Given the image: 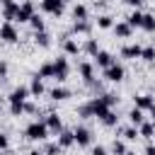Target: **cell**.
Wrapping results in <instances>:
<instances>
[{"label": "cell", "instance_id": "6da1fadb", "mask_svg": "<svg viewBox=\"0 0 155 155\" xmlns=\"http://www.w3.org/2000/svg\"><path fill=\"white\" fill-rule=\"evenodd\" d=\"M48 136H51V133H48V128H46L44 119H36V121H31V124L24 128V138H27V140H34V143L46 140Z\"/></svg>", "mask_w": 155, "mask_h": 155}, {"label": "cell", "instance_id": "7a4b0ae2", "mask_svg": "<svg viewBox=\"0 0 155 155\" xmlns=\"http://www.w3.org/2000/svg\"><path fill=\"white\" fill-rule=\"evenodd\" d=\"M70 75V63H68V56H58L53 61V80L56 85H63Z\"/></svg>", "mask_w": 155, "mask_h": 155}, {"label": "cell", "instance_id": "3957f363", "mask_svg": "<svg viewBox=\"0 0 155 155\" xmlns=\"http://www.w3.org/2000/svg\"><path fill=\"white\" fill-rule=\"evenodd\" d=\"M102 78H104L107 82H121V80L126 78V70H124V65H121V63H111L109 68H104V70H102Z\"/></svg>", "mask_w": 155, "mask_h": 155}, {"label": "cell", "instance_id": "277c9868", "mask_svg": "<svg viewBox=\"0 0 155 155\" xmlns=\"http://www.w3.org/2000/svg\"><path fill=\"white\" fill-rule=\"evenodd\" d=\"M73 138H75L78 148H90L92 145V131L87 126H75L73 128Z\"/></svg>", "mask_w": 155, "mask_h": 155}, {"label": "cell", "instance_id": "5b68a950", "mask_svg": "<svg viewBox=\"0 0 155 155\" xmlns=\"http://www.w3.org/2000/svg\"><path fill=\"white\" fill-rule=\"evenodd\" d=\"M0 41L2 44H17L19 41V31L12 22H2L0 24Z\"/></svg>", "mask_w": 155, "mask_h": 155}, {"label": "cell", "instance_id": "8992f818", "mask_svg": "<svg viewBox=\"0 0 155 155\" xmlns=\"http://www.w3.org/2000/svg\"><path fill=\"white\" fill-rule=\"evenodd\" d=\"M31 15H36V5L31 2V0H22L19 2V12H17V19L15 22H19V24H29V19H31Z\"/></svg>", "mask_w": 155, "mask_h": 155}, {"label": "cell", "instance_id": "52a82bcc", "mask_svg": "<svg viewBox=\"0 0 155 155\" xmlns=\"http://www.w3.org/2000/svg\"><path fill=\"white\" fill-rule=\"evenodd\" d=\"M29 97H31V94H29V87H27V85H17V87L7 94V104H24Z\"/></svg>", "mask_w": 155, "mask_h": 155}, {"label": "cell", "instance_id": "ba28073f", "mask_svg": "<svg viewBox=\"0 0 155 155\" xmlns=\"http://www.w3.org/2000/svg\"><path fill=\"white\" fill-rule=\"evenodd\" d=\"M41 10L51 17H61L65 10V0H41Z\"/></svg>", "mask_w": 155, "mask_h": 155}, {"label": "cell", "instance_id": "9c48e42d", "mask_svg": "<svg viewBox=\"0 0 155 155\" xmlns=\"http://www.w3.org/2000/svg\"><path fill=\"white\" fill-rule=\"evenodd\" d=\"M44 124H46L48 133H53V136H58V133L63 131V119H61L56 111H48V114L44 116Z\"/></svg>", "mask_w": 155, "mask_h": 155}, {"label": "cell", "instance_id": "30bf717a", "mask_svg": "<svg viewBox=\"0 0 155 155\" xmlns=\"http://www.w3.org/2000/svg\"><path fill=\"white\" fill-rule=\"evenodd\" d=\"M78 73H80V78H82L85 85H90L92 80H97L94 78V63H90V61H80L78 63Z\"/></svg>", "mask_w": 155, "mask_h": 155}, {"label": "cell", "instance_id": "8fae6325", "mask_svg": "<svg viewBox=\"0 0 155 155\" xmlns=\"http://www.w3.org/2000/svg\"><path fill=\"white\" fill-rule=\"evenodd\" d=\"M17 12H19V2H17V0H5V2H2V19H5V22H12V24H15Z\"/></svg>", "mask_w": 155, "mask_h": 155}, {"label": "cell", "instance_id": "7c38bea8", "mask_svg": "<svg viewBox=\"0 0 155 155\" xmlns=\"http://www.w3.org/2000/svg\"><path fill=\"white\" fill-rule=\"evenodd\" d=\"M27 87H29V94H31V97H41V94H46V92H48V90H46V85H44V78H39L36 73L31 75V82H29Z\"/></svg>", "mask_w": 155, "mask_h": 155}, {"label": "cell", "instance_id": "4fadbf2b", "mask_svg": "<svg viewBox=\"0 0 155 155\" xmlns=\"http://www.w3.org/2000/svg\"><path fill=\"white\" fill-rule=\"evenodd\" d=\"M46 94H48V97H51L53 102H65L68 97H73V92H70V90H68L65 85H56V87H51V90H48Z\"/></svg>", "mask_w": 155, "mask_h": 155}, {"label": "cell", "instance_id": "5bb4252c", "mask_svg": "<svg viewBox=\"0 0 155 155\" xmlns=\"http://www.w3.org/2000/svg\"><path fill=\"white\" fill-rule=\"evenodd\" d=\"M90 109H92V116H94V119H99V116H104V114L109 111V107H107V102H104L102 97H92V99H90Z\"/></svg>", "mask_w": 155, "mask_h": 155}, {"label": "cell", "instance_id": "9a60e30c", "mask_svg": "<svg viewBox=\"0 0 155 155\" xmlns=\"http://www.w3.org/2000/svg\"><path fill=\"white\" fill-rule=\"evenodd\" d=\"M140 51H143L140 44H126V46L121 48V58H126V61H136V58H140Z\"/></svg>", "mask_w": 155, "mask_h": 155}, {"label": "cell", "instance_id": "2e32d148", "mask_svg": "<svg viewBox=\"0 0 155 155\" xmlns=\"http://www.w3.org/2000/svg\"><path fill=\"white\" fill-rule=\"evenodd\" d=\"M153 104H155L153 94H136V97H133V107H136V109H140V111H148Z\"/></svg>", "mask_w": 155, "mask_h": 155}, {"label": "cell", "instance_id": "e0dca14e", "mask_svg": "<svg viewBox=\"0 0 155 155\" xmlns=\"http://www.w3.org/2000/svg\"><path fill=\"white\" fill-rule=\"evenodd\" d=\"M111 31H114V36H116V39H131V34H133V29H131L126 22H114Z\"/></svg>", "mask_w": 155, "mask_h": 155}, {"label": "cell", "instance_id": "ac0fdd59", "mask_svg": "<svg viewBox=\"0 0 155 155\" xmlns=\"http://www.w3.org/2000/svg\"><path fill=\"white\" fill-rule=\"evenodd\" d=\"M111 63H116V58H114L109 51H99V53L94 56V65H97V68H102V70H104V68H109Z\"/></svg>", "mask_w": 155, "mask_h": 155}, {"label": "cell", "instance_id": "d6986e66", "mask_svg": "<svg viewBox=\"0 0 155 155\" xmlns=\"http://www.w3.org/2000/svg\"><path fill=\"white\" fill-rule=\"evenodd\" d=\"M56 143H58L63 150H65V148H73V145H75V138H73V128H63V131L58 133V140H56Z\"/></svg>", "mask_w": 155, "mask_h": 155}, {"label": "cell", "instance_id": "ffe728a7", "mask_svg": "<svg viewBox=\"0 0 155 155\" xmlns=\"http://www.w3.org/2000/svg\"><path fill=\"white\" fill-rule=\"evenodd\" d=\"M63 53L65 56H78L80 53V44L70 36H63Z\"/></svg>", "mask_w": 155, "mask_h": 155}, {"label": "cell", "instance_id": "44dd1931", "mask_svg": "<svg viewBox=\"0 0 155 155\" xmlns=\"http://www.w3.org/2000/svg\"><path fill=\"white\" fill-rule=\"evenodd\" d=\"M138 136L145 138V140H153V138H155V126H153V121H143V124L138 126Z\"/></svg>", "mask_w": 155, "mask_h": 155}, {"label": "cell", "instance_id": "7402d4cb", "mask_svg": "<svg viewBox=\"0 0 155 155\" xmlns=\"http://www.w3.org/2000/svg\"><path fill=\"white\" fill-rule=\"evenodd\" d=\"M140 29H143V31H148V34H155V15H153V12H143Z\"/></svg>", "mask_w": 155, "mask_h": 155}, {"label": "cell", "instance_id": "603a6c76", "mask_svg": "<svg viewBox=\"0 0 155 155\" xmlns=\"http://www.w3.org/2000/svg\"><path fill=\"white\" fill-rule=\"evenodd\" d=\"M73 34H90L92 31V24H90V19H80V22H73V29H70Z\"/></svg>", "mask_w": 155, "mask_h": 155}, {"label": "cell", "instance_id": "cb8c5ba5", "mask_svg": "<svg viewBox=\"0 0 155 155\" xmlns=\"http://www.w3.org/2000/svg\"><path fill=\"white\" fill-rule=\"evenodd\" d=\"M34 44L39 48H48L51 46V34L48 31H34Z\"/></svg>", "mask_w": 155, "mask_h": 155}, {"label": "cell", "instance_id": "d4e9b609", "mask_svg": "<svg viewBox=\"0 0 155 155\" xmlns=\"http://www.w3.org/2000/svg\"><path fill=\"white\" fill-rule=\"evenodd\" d=\"M80 48H82L87 56H92V58H94V56L102 51V48H99V44H97V39H85V44H82Z\"/></svg>", "mask_w": 155, "mask_h": 155}, {"label": "cell", "instance_id": "484cf974", "mask_svg": "<svg viewBox=\"0 0 155 155\" xmlns=\"http://www.w3.org/2000/svg\"><path fill=\"white\" fill-rule=\"evenodd\" d=\"M143 121H145V111H140V109H136V107H133V109L128 111V124L138 128V126H140Z\"/></svg>", "mask_w": 155, "mask_h": 155}, {"label": "cell", "instance_id": "4316f807", "mask_svg": "<svg viewBox=\"0 0 155 155\" xmlns=\"http://www.w3.org/2000/svg\"><path fill=\"white\" fill-rule=\"evenodd\" d=\"M87 15H90L87 5H82V2H75V5H73V19H75V22H80V19H87Z\"/></svg>", "mask_w": 155, "mask_h": 155}, {"label": "cell", "instance_id": "83f0119b", "mask_svg": "<svg viewBox=\"0 0 155 155\" xmlns=\"http://www.w3.org/2000/svg\"><path fill=\"white\" fill-rule=\"evenodd\" d=\"M99 121H102L107 128H114V126L119 124V116H116V111H114V109H109L104 116H99Z\"/></svg>", "mask_w": 155, "mask_h": 155}, {"label": "cell", "instance_id": "f1b7e54d", "mask_svg": "<svg viewBox=\"0 0 155 155\" xmlns=\"http://www.w3.org/2000/svg\"><path fill=\"white\" fill-rule=\"evenodd\" d=\"M140 19H143V12H140V10H133V12H131L124 22H126L131 29H136V27H140Z\"/></svg>", "mask_w": 155, "mask_h": 155}, {"label": "cell", "instance_id": "f546056e", "mask_svg": "<svg viewBox=\"0 0 155 155\" xmlns=\"http://www.w3.org/2000/svg\"><path fill=\"white\" fill-rule=\"evenodd\" d=\"M36 75H39V78H44V80H46V78H53V61L41 63V65H39V70H36Z\"/></svg>", "mask_w": 155, "mask_h": 155}, {"label": "cell", "instance_id": "4dcf8cb0", "mask_svg": "<svg viewBox=\"0 0 155 155\" xmlns=\"http://www.w3.org/2000/svg\"><path fill=\"white\" fill-rule=\"evenodd\" d=\"M111 27H114V17L111 15L104 12V15L97 17V29H111Z\"/></svg>", "mask_w": 155, "mask_h": 155}, {"label": "cell", "instance_id": "1f68e13d", "mask_svg": "<svg viewBox=\"0 0 155 155\" xmlns=\"http://www.w3.org/2000/svg\"><path fill=\"white\" fill-rule=\"evenodd\" d=\"M29 27H31L34 31H46V22H44V17H41V15H31Z\"/></svg>", "mask_w": 155, "mask_h": 155}, {"label": "cell", "instance_id": "d6a6232c", "mask_svg": "<svg viewBox=\"0 0 155 155\" xmlns=\"http://www.w3.org/2000/svg\"><path fill=\"white\" fill-rule=\"evenodd\" d=\"M140 61H145V63H155V46L150 44V46H143V51H140Z\"/></svg>", "mask_w": 155, "mask_h": 155}, {"label": "cell", "instance_id": "836d02e7", "mask_svg": "<svg viewBox=\"0 0 155 155\" xmlns=\"http://www.w3.org/2000/svg\"><path fill=\"white\" fill-rule=\"evenodd\" d=\"M121 136H124V140H136V138H140V136H138V128L131 126V124H128L126 128H121Z\"/></svg>", "mask_w": 155, "mask_h": 155}, {"label": "cell", "instance_id": "e575fe53", "mask_svg": "<svg viewBox=\"0 0 155 155\" xmlns=\"http://www.w3.org/2000/svg\"><path fill=\"white\" fill-rule=\"evenodd\" d=\"M128 148H126V143L121 140V138H114V143H111V155H124Z\"/></svg>", "mask_w": 155, "mask_h": 155}, {"label": "cell", "instance_id": "d590c367", "mask_svg": "<svg viewBox=\"0 0 155 155\" xmlns=\"http://www.w3.org/2000/svg\"><path fill=\"white\" fill-rule=\"evenodd\" d=\"M41 153H44V155H61V153H63V148H61L58 143H46Z\"/></svg>", "mask_w": 155, "mask_h": 155}, {"label": "cell", "instance_id": "8d00e7d4", "mask_svg": "<svg viewBox=\"0 0 155 155\" xmlns=\"http://www.w3.org/2000/svg\"><path fill=\"white\" fill-rule=\"evenodd\" d=\"M78 116H80V119H92V109H90V102H85V104H80V107H78Z\"/></svg>", "mask_w": 155, "mask_h": 155}, {"label": "cell", "instance_id": "74e56055", "mask_svg": "<svg viewBox=\"0 0 155 155\" xmlns=\"http://www.w3.org/2000/svg\"><path fill=\"white\" fill-rule=\"evenodd\" d=\"M99 97L107 102V107H109V109H111V107H116V102H119V97H116V94H111V92H102Z\"/></svg>", "mask_w": 155, "mask_h": 155}, {"label": "cell", "instance_id": "f35d334b", "mask_svg": "<svg viewBox=\"0 0 155 155\" xmlns=\"http://www.w3.org/2000/svg\"><path fill=\"white\" fill-rule=\"evenodd\" d=\"M7 73H10V63L7 61H0V80H5Z\"/></svg>", "mask_w": 155, "mask_h": 155}, {"label": "cell", "instance_id": "ab89813d", "mask_svg": "<svg viewBox=\"0 0 155 155\" xmlns=\"http://www.w3.org/2000/svg\"><path fill=\"white\" fill-rule=\"evenodd\" d=\"M90 155H109V153H107V148H104V145H92Z\"/></svg>", "mask_w": 155, "mask_h": 155}, {"label": "cell", "instance_id": "60d3db41", "mask_svg": "<svg viewBox=\"0 0 155 155\" xmlns=\"http://www.w3.org/2000/svg\"><path fill=\"white\" fill-rule=\"evenodd\" d=\"M24 111H27V114H36V111H39V107H36L34 102H24Z\"/></svg>", "mask_w": 155, "mask_h": 155}, {"label": "cell", "instance_id": "b9f144b4", "mask_svg": "<svg viewBox=\"0 0 155 155\" xmlns=\"http://www.w3.org/2000/svg\"><path fill=\"white\" fill-rule=\"evenodd\" d=\"M10 148V138H7V133H0V150H7Z\"/></svg>", "mask_w": 155, "mask_h": 155}, {"label": "cell", "instance_id": "7bdbcfd3", "mask_svg": "<svg viewBox=\"0 0 155 155\" xmlns=\"http://www.w3.org/2000/svg\"><path fill=\"white\" fill-rule=\"evenodd\" d=\"M145 155H155V143H148L145 145Z\"/></svg>", "mask_w": 155, "mask_h": 155}, {"label": "cell", "instance_id": "ee69618b", "mask_svg": "<svg viewBox=\"0 0 155 155\" xmlns=\"http://www.w3.org/2000/svg\"><path fill=\"white\" fill-rule=\"evenodd\" d=\"M126 5H131V7H140L143 5V0H124Z\"/></svg>", "mask_w": 155, "mask_h": 155}, {"label": "cell", "instance_id": "f6af8a7d", "mask_svg": "<svg viewBox=\"0 0 155 155\" xmlns=\"http://www.w3.org/2000/svg\"><path fill=\"white\" fill-rule=\"evenodd\" d=\"M94 7H97V10H104V7H107V2H104V0H99V2H94Z\"/></svg>", "mask_w": 155, "mask_h": 155}, {"label": "cell", "instance_id": "bcb514c9", "mask_svg": "<svg viewBox=\"0 0 155 155\" xmlns=\"http://www.w3.org/2000/svg\"><path fill=\"white\" fill-rule=\"evenodd\" d=\"M27 155H44V153H41V150H29Z\"/></svg>", "mask_w": 155, "mask_h": 155}, {"label": "cell", "instance_id": "7dc6e473", "mask_svg": "<svg viewBox=\"0 0 155 155\" xmlns=\"http://www.w3.org/2000/svg\"><path fill=\"white\" fill-rule=\"evenodd\" d=\"M148 111H150V116H153V119H155V104H153V107H150V109H148Z\"/></svg>", "mask_w": 155, "mask_h": 155}, {"label": "cell", "instance_id": "c3c4849f", "mask_svg": "<svg viewBox=\"0 0 155 155\" xmlns=\"http://www.w3.org/2000/svg\"><path fill=\"white\" fill-rule=\"evenodd\" d=\"M124 155H136V153H133V150H126V153H124Z\"/></svg>", "mask_w": 155, "mask_h": 155}, {"label": "cell", "instance_id": "681fc988", "mask_svg": "<svg viewBox=\"0 0 155 155\" xmlns=\"http://www.w3.org/2000/svg\"><path fill=\"white\" fill-rule=\"evenodd\" d=\"M153 46H155V34H153Z\"/></svg>", "mask_w": 155, "mask_h": 155}, {"label": "cell", "instance_id": "f907efd6", "mask_svg": "<svg viewBox=\"0 0 155 155\" xmlns=\"http://www.w3.org/2000/svg\"><path fill=\"white\" fill-rule=\"evenodd\" d=\"M10 155H17V153H10Z\"/></svg>", "mask_w": 155, "mask_h": 155}, {"label": "cell", "instance_id": "816d5d0a", "mask_svg": "<svg viewBox=\"0 0 155 155\" xmlns=\"http://www.w3.org/2000/svg\"><path fill=\"white\" fill-rule=\"evenodd\" d=\"M2 2H5V0H0V5H2Z\"/></svg>", "mask_w": 155, "mask_h": 155}]
</instances>
